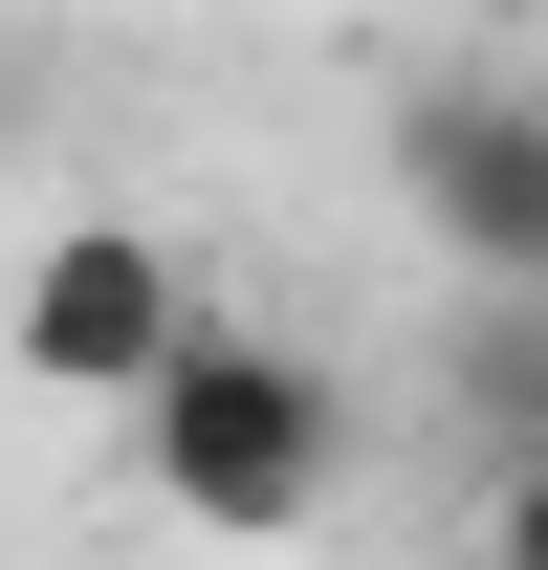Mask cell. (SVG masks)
Wrapping results in <instances>:
<instances>
[{"label":"cell","mask_w":548,"mask_h":570,"mask_svg":"<svg viewBox=\"0 0 548 570\" xmlns=\"http://www.w3.org/2000/svg\"><path fill=\"white\" fill-rule=\"evenodd\" d=\"M133 483L176 504V527H219V549H285V527H330V483H351V373L219 307L198 352L133 395Z\"/></svg>","instance_id":"cell-1"},{"label":"cell","mask_w":548,"mask_h":570,"mask_svg":"<svg viewBox=\"0 0 548 570\" xmlns=\"http://www.w3.org/2000/svg\"><path fill=\"white\" fill-rule=\"evenodd\" d=\"M198 330L219 307H198V264H176L154 219H45V242H22V307H0V352L45 373V395H88V417H133Z\"/></svg>","instance_id":"cell-3"},{"label":"cell","mask_w":548,"mask_h":570,"mask_svg":"<svg viewBox=\"0 0 548 570\" xmlns=\"http://www.w3.org/2000/svg\"><path fill=\"white\" fill-rule=\"evenodd\" d=\"M482 570H548V461H505V483H482Z\"/></svg>","instance_id":"cell-5"},{"label":"cell","mask_w":548,"mask_h":570,"mask_svg":"<svg viewBox=\"0 0 548 570\" xmlns=\"http://www.w3.org/2000/svg\"><path fill=\"white\" fill-rule=\"evenodd\" d=\"M439 395H461L505 461H548V285H461V330H439Z\"/></svg>","instance_id":"cell-4"},{"label":"cell","mask_w":548,"mask_h":570,"mask_svg":"<svg viewBox=\"0 0 548 570\" xmlns=\"http://www.w3.org/2000/svg\"><path fill=\"white\" fill-rule=\"evenodd\" d=\"M395 198L461 285H548V67H417L395 88Z\"/></svg>","instance_id":"cell-2"}]
</instances>
